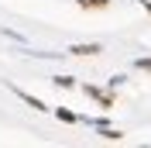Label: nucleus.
<instances>
[{"mask_svg":"<svg viewBox=\"0 0 151 148\" xmlns=\"http://www.w3.org/2000/svg\"><path fill=\"white\" fill-rule=\"evenodd\" d=\"M69 52H72V55H96V52H100V45H72Z\"/></svg>","mask_w":151,"mask_h":148,"instance_id":"obj_1","label":"nucleus"},{"mask_svg":"<svg viewBox=\"0 0 151 148\" xmlns=\"http://www.w3.org/2000/svg\"><path fill=\"white\" fill-rule=\"evenodd\" d=\"M86 93H89V96H96V100L103 103V107H110V96H106L103 90H96V86H86Z\"/></svg>","mask_w":151,"mask_h":148,"instance_id":"obj_2","label":"nucleus"},{"mask_svg":"<svg viewBox=\"0 0 151 148\" xmlns=\"http://www.w3.org/2000/svg\"><path fill=\"white\" fill-rule=\"evenodd\" d=\"M76 4H79V7H106L110 0H76Z\"/></svg>","mask_w":151,"mask_h":148,"instance_id":"obj_3","label":"nucleus"},{"mask_svg":"<svg viewBox=\"0 0 151 148\" xmlns=\"http://www.w3.org/2000/svg\"><path fill=\"white\" fill-rule=\"evenodd\" d=\"M55 114H58V120H65V124H72V120H76V114H72V110H62V107H58Z\"/></svg>","mask_w":151,"mask_h":148,"instance_id":"obj_4","label":"nucleus"},{"mask_svg":"<svg viewBox=\"0 0 151 148\" xmlns=\"http://www.w3.org/2000/svg\"><path fill=\"white\" fill-rule=\"evenodd\" d=\"M103 138H106V141H117V138H120V131H110V128H103Z\"/></svg>","mask_w":151,"mask_h":148,"instance_id":"obj_5","label":"nucleus"},{"mask_svg":"<svg viewBox=\"0 0 151 148\" xmlns=\"http://www.w3.org/2000/svg\"><path fill=\"white\" fill-rule=\"evenodd\" d=\"M137 69H148L151 73V59H137Z\"/></svg>","mask_w":151,"mask_h":148,"instance_id":"obj_6","label":"nucleus"},{"mask_svg":"<svg viewBox=\"0 0 151 148\" xmlns=\"http://www.w3.org/2000/svg\"><path fill=\"white\" fill-rule=\"evenodd\" d=\"M148 10H151V4H148Z\"/></svg>","mask_w":151,"mask_h":148,"instance_id":"obj_7","label":"nucleus"}]
</instances>
